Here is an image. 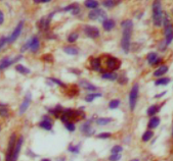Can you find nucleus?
<instances>
[{"instance_id":"obj_1","label":"nucleus","mask_w":173,"mask_h":161,"mask_svg":"<svg viewBox=\"0 0 173 161\" xmlns=\"http://www.w3.org/2000/svg\"><path fill=\"white\" fill-rule=\"evenodd\" d=\"M121 27L123 29L122 39H121V47L124 53H129L130 50L131 35L133 31V22L131 20H126L121 23Z\"/></svg>"},{"instance_id":"obj_2","label":"nucleus","mask_w":173,"mask_h":161,"mask_svg":"<svg viewBox=\"0 0 173 161\" xmlns=\"http://www.w3.org/2000/svg\"><path fill=\"white\" fill-rule=\"evenodd\" d=\"M153 22L156 27H161L163 23V10L161 0H155L153 2Z\"/></svg>"},{"instance_id":"obj_3","label":"nucleus","mask_w":173,"mask_h":161,"mask_svg":"<svg viewBox=\"0 0 173 161\" xmlns=\"http://www.w3.org/2000/svg\"><path fill=\"white\" fill-rule=\"evenodd\" d=\"M40 48V41L37 36H33L32 38L26 42V44L22 47V52H25L26 50L30 49L33 53H36Z\"/></svg>"},{"instance_id":"obj_4","label":"nucleus","mask_w":173,"mask_h":161,"mask_svg":"<svg viewBox=\"0 0 173 161\" xmlns=\"http://www.w3.org/2000/svg\"><path fill=\"white\" fill-rule=\"evenodd\" d=\"M165 26V46H169L173 41V26L167 17L164 19Z\"/></svg>"},{"instance_id":"obj_5","label":"nucleus","mask_w":173,"mask_h":161,"mask_svg":"<svg viewBox=\"0 0 173 161\" xmlns=\"http://www.w3.org/2000/svg\"><path fill=\"white\" fill-rule=\"evenodd\" d=\"M138 94H139V87L137 84H135L132 87V89H131L130 94H129V107H130L131 111H134V109L136 107Z\"/></svg>"},{"instance_id":"obj_6","label":"nucleus","mask_w":173,"mask_h":161,"mask_svg":"<svg viewBox=\"0 0 173 161\" xmlns=\"http://www.w3.org/2000/svg\"><path fill=\"white\" fill-rule=\"evenodd\" d=\"M23 29H24V20H20L19 24L17 25V27L14 28V30L12 31V33L10 34V36L7 38V43L11 44L15 42L17 40V38L20 36V34L23 32Z\"/></svg>"},{"instance_id":"obj_7","label":"nucleus","mask_w":173,"mask_h":161,"mask_svg":"<svg viewBox=\"0 0 173 161\" xmlns=\"http://www.w3.org/2000/svg\"><path fill=\"white\" fill-rule=\"evenodd\" d=\"M23 58L22 55H17L14 57V58H11V57H4V58H2L1 60H0V71H3V69L7 68V67H9L10 65H12V64L17 63V61H20V59Z\"/></svg>"},{"instance_id":"obj_8","label":"nucleus","mask_w":173,"mask_h":161,"mask_svg":"<svg viewBox=\"0 0 173 161\" xmlns=\"http://www.w3.org/2000/svg\"><path fill=\"white\" fill-rule=\"evenodd\" d=\"M88 19L90 20H105L107 19V14L105 10L95 8L92 9L88 14Z\"/></svg>"},{"instance_id":"obj_9","label":"nucleus","mask_w":173,"mask_h":161,"mask_svg":"<svg viewBox=\"0 0 173 161\" xmlns=\"http://www.w3.org/2000/svg\"><path fill=\"white\" fill-rule=\"evenodd\" d=\"M15 143H17V136L15 134H12L9 138V142H8V146H7V151H6V158L5 161H11L12 157V153H14Z\"/></svg>"},{"instance_id":"obj_10","label":"nucleus","mask_w":173,"mask_h":161,"mask_svg":"<svg viewBox=\"0 0 173 161\" xmlns=\"http://www.w3.org/2000/svg\"><path fill=\"white\" fill-rule=\"evenodd\" d=\"M105 63H107L108 68H109L110 71H117V69L120 68V66H121V60H120V59H118V58H116V57H114V56L108 57Z\"/></svg>"},{"instance_id":"obj_11","label":"nucleus","mask_w":173,"mask_h":161,"mask_svg":"<svg viewBox=\"0 0 173 161\" xmlns=\"http://www.w3.org/2000/svg\"><path fill=\"white\" fill-rule=\"evenodd\" d=\"M84 33L85 35L90 39H96L99 38L100 35L99 30L96 27H93V26H85Z\"/></svg>"},{"instance_id":"obj_12","label":"nucleus","mask_w":173,"mask_h":161,"mask_svg":"<svg viewBox=\"0 0 173 161\" xmlns=\"http://www.w3.org/2000/svg\"><path fill=\"white\" fill-rule=\"evenodd\" d=\"M31 101H32V95H31V93H27V95L25 96L24 100H23L22 104L20 105V108H19L20 115H23V114L28 110V108H29V106L31 104Z\"/></svg>"},{"instance_id":"obj_13","label":"nucleus","mask_w":173,"mask_h":161,"mask_svg":"<svg viewBox=\"0 0 173 161\" xmlns=\"http://www.w3.org/2000/svg\"><path fill=\"white\" fill-rule=\"evenodd\" d=\"M52 119L51 117L47 115H44L42 116V119H41V121L39 123V126L42 129H45V131H51L52 129Z\"/></svg>"},{"instance_id":"obj_14","label":"nucleus","mask_w":173,"mask_h":161,"mask_svg":"<svg viewBox=\"0 0 173 161\" xmlns=\"http://www.w3.org/2000/svg\"><path fill=\"white\" fill-rule=\"evenodd\" d=\"M24 144V138L20 136L19 139H17V143H15V146H14V153H12V157H11V161H17V157L20 155V149H22V146Z\"/></svg>"},{"instance_id":"obj_15","label":"nucleus","mask_w":173,"mask_h":161,"mask_svg":"<svg viewBox=\"0 0 173 161\" xmlns=\"http://www.w3.org/2000/svg\"><path fill=\"white\" fill-rule=\"evenodd\" d=\"M80 131H81L82 134L87 137L92 136V135L94 134V129L91 128V120L85 121V123L81 126V128H80Z\"/></svg>"},{"instance_id":"obj_16","label":"nucleus","mask_w":173,"mask_h":161,"mask_svg":"<svg viewBox=\"0 0 173 161\" xmlns=\"http://www.w3.org/2000/svg\"><path fill=\"white\" fill-rule=\"evenodd\" d=\"M63 10L66 12H71L72 14L76 15L80 12V6L78 3H72V4L68 5V6L64 7Z\"/></svg>"},{"instance_id":"obj_17","label":"nucleus","mask_w":173,"mask_h":161,"mask_svg":"<svg viewBox=\"0 0 173 161\" xmlns=\"http://www.w3.org/2000/svg\"><path fill=\"white\" fill-rule=\"evenodd\" d=\"M102 28H104V30L107 31V32L112 31L113 29L115 28V26H116L115 20H111V19H105V20H102Z\"/></svg>"},{"instance_id":"obj_18","label":"nucleus","mask_w":173,"mask_h":161,"mask_svg":"<svg viewBox=\"0 0 173 161\" xmlns=\"http://www.w3.org/2000/svg\"><path fill=\"white\" fill-rule=\"evenodd\" d=\"M79 85L81 86L83 89L87 90V91H90V92H95V91L97 90V87H95V86L92 85L91 83L87 82V80H80Z\"/></svg>"},{"instance_id":"obj_19","label":"nucleus","mask_w":173,"mask_h":161,"mask_svg":"<svg viewBox=\"0 0 173 161\" xmlns=\"http://www.w3.org/2000/svg\"><path fill=\"white\" fill-rule=\"evenodd\" d=\"M102 96V93H99V92H92V93H90V94H87L86 96L84 97V100L86 101V102H92L93 100L95 99H97V98H100Z\"/></svg>"},{"instance_id":"obj_20","label":"nucleus","mask_w":173,"mask_h":161,"mask_svg":"<svg viewBox=\"0 0 173 161\" xmlns=\"http://www.w3.org/2000/svg\"><path fill=\"white\" fill-rule=\"evenodd\" d=\"M160 123H161V120H160L159 117H157V116H152L151 119L149 120V123H148V128L149 129H156L157 126H159Z\"/></svg>"},{"instance_id":"obj_21","label":"nucleus","mask_w":173,"mask_h":161,"mask_svg":"<svg viewBox=\"0 0 173 161\" xmlns=\"http://www.w3.org/2000/svg\"><path fill=\"white\" fill-rule=\"evenodd\" d=\"M168 66L167 65H161V66H159L158 68L156 69V71H154V77H162V76H164L165 74H166L167 71H168Z\"/></svg>"},{"instance_id":"obj_22","label":"nucleus","mask_w":173,"mask_h":161,"mask_svg":"<svg viewBox=\"0 0 173 161\" xmlns=\"http://www.w3.org/2000/svg\"><path fill=\"white\" fill-rule=\"evenodd\" d=\"M100 65H102V62H100V59L97 58V57L92 58L91 60H90V66H91V68L93 69V71H100Z\"/></svg>"},{"instance_id":"obj_23","label":"nucleus","mask_w":173,"mask_h":161,"mask_svg":"<svg viewBox=\"0 0 173 161\" xmlns=\"http://www.w3.org/2000/svg\"><path fill=\"white\" fill-rule=\"evenodd\" d=\"M121 2V0H104L102 2V4L107 8H113L116 5H118Z\"/></svg>"},{"instance_id":"obj_24","label":"nucleus","mask_w":173,"mask_h":161,"mask_svg":"<svg viewBox=\"0 0 173 161\" xmlns=\"http://www.w3.org/2000/svg\"><path fill=\"white\" fill-rule=\"evenodd\" d=\"M84 5L85 7H87V8L89 9H95L99 7V2L97 1V0H85Z\"/></svg>"},{"instance_id":"obj_25","label":"nucleus","mask_w":173,"mask_h":161,"mask_svg":"<svg viewBox=\"0 0 173 161\" xmlns=\"http://www.w3.org/2000/svg\"><path fill=\"white\" fill-rule=\"evenodd\" d=\"M112 121H113V118H111V117H99L96 120H95V123L99 126H104L109 124L110 123H112Z\"/></svg>"},{"instance_id":"obj_26","label":"nucleus","mask_w":173,"mask_h":161,"mask_svg":"<svg viewBox=\"0 0 173 161\" xmlns=\"http://www.w3.org/2000/svg\"><path fill=\"white\" fill-rule=\"evenodd\" d=\"M102 79L108 80H116L118 79V74H115V72H113V71L104 72V74H102Z\"/></svg>"},{"instance_id":"obj_27","label":"nucleus","mask_w":173,"mask_h":161,"mask_svg":"<svg viewBox=\"0 0 173 161\" xmlns=\"http://www.w3.org/2000/svg\"><path fill=\"white\" fill-rule=\"evenodd\" d=\"M64 52L68 55H77L79 53L78 49L76 47H73V46H67V47H64Z\"/></svg>"},{"instance_id":"obj_28","label":"nucleus","mask_w":173,"mask_h":161,"mask_svg":"<svg viewBox=\"0 0 173 161\" xmlns=\"http://www.w3.org/2000/svg\"><path fill=\"white\" fill-rule=\"evenodd\" d=\"M15 71L22 74H29L31 72L30 69L28 68V67L24 66L23 64H17V65H15Z\"/></svg>"},{"instance_id":"obj_29","label":"nucleus","mask_w":173,"mask_h":161,"mask_svg":"<svg viewBox=\"0 0 173 161\" xmlns=\"http://www.w3.org/2000/svg\"><path fill=\"white\" fill-rule=\"evenodd\" d=\"M160 111V107L158 105H151L146 110V113H148L149 116H154L156 113H158Z\"/></svg>"},{"instance_id":"obj_30","label":"nucleus","mask_w":173,"mask_h":161,"mask_svg":"<svg viewBox=\"0 0 173 161\" xmlns=\"http://www.w3.org/2000/svg\"><path fill=\"white\" fill-rule=\"evenodd\" d=\"M157 59H158V54L156 52H151L148 54V56H146V60H148L149 64H154Z\"/></svg>"},{"instance_id":"obj_31","label":"nucleus","mask_w":173,"mask_h":161,"mask_svg":"<svg viewBox=\"0 0 173 161\" xmlns=\"http://www.w3.org/2000/svg\"><path fill=\"white\" fill-rule=\"evenodd\" d=\"M170 83L169 77H159L158 80H155V86H165Z\"/></svg>"},{"instance_id":"obj_32","label":"nucleus","mask_w":173,"mask_h":161,"mask_svg":"<svg viewBox=\"0 0 173 161\" xmlns=\"http://www.w3.org/2000/svg\"><path fill=\"white\" fill-rule=\"evenodd\" d=\"M154 136V133L152 132V129H148V131H146L143 135V137H141V140H143V142H149V140L153 138Z\"/></svg>"},{"instance_id":"obj_33","label":"nucleus","mask_w":173,"mask_h":161,"mask_svg":"<svg viewBox=\"0 0 173 161\" xmlns=\"http://www.w3.org/2000/svg\"><path fill=\"white\" fill-rule=\"evenodd\" d=\"M78 38H79L78 33L73 32V33H71L68 36V38H67V41H68L69 43H74V42H76V41L78 40Z\"/></svg>"},{"instance_id":"obj_34","label":"nucleus","mask_w":173,"mask_h":161,"mask_svg":"<svg viewBox=\"0 0 173 161\" xmlns=\"http://www.w3.org/2000/svg\"><path fill=\"white\" fill-rule=\"evenodd\" d=\"M64 128H66L67 131L73 133V132H75V129H76V126H75V123L73 121L69 120V121H67V123H64Z\"/></svg>"},{"instance_id":"obj_35","label":"nucleus","mask_w":173,"mask_h":161,"mask_svg":"<svg viewBox=\"0 0 173 161\" xmlns=\"http://www.w3.org/2000/svg\"><path fill=\"white\" fill-rule=\"evenodd\" d=\"M121 104V101L119 99H113L109 102V108L110 109H117Z\"/></svg>"},{"instance_id":"obj_36","label":"nucleus","mask_w":173,"mask_h":161,"mask_svg":"<svg viewBox=\"0 0 173 161\" xmlns=\"http://www.w3.org/2000/svg\"><path fill=\"white\" fill-rule=\"evenodd\" d=\"M68 151H70L71 153H74V154H78L80 152V145H69L68 147Z\"/></svg>"},{"instance_id":"obj_37","label":"nucleus","mask_w":173,"mask_h":161,"mask_svg":"<svg viewBox=\"0 0 173 161\" xmlns=\"http://www.w3.org/2000/svg\"><path fill=\"white\" fill-rule=\"evenodd\" d=\"M0 116H3V117L8 116V109L5 107L4 104H0Z\"/></svg>"},{"instance_id":"obj_38","label":"nucleus","mask_w":173,"mask_h":161,"mask_svg":"<svg viewBox=\"0 0 173 161\" xmlns=\"http://www.w3.org/2000/svg\"><path fill=\"white\" fill-rule=\"evenodd\" d=\"M49 80H50L51 83H53V84H56L58 86H59V87H63V88H66V87H67L64 83L61 82V80L55 79V77H49Z\"/></svg>"},{"instance_id":"obj_39","label":"nucleus","mask_w":173,"mask_h":161,"mask_svg":"<svg viewBox=\"0 0 173 161\" xmlns=\"http://www.w3.org/2000/svg\"><path fill=\"white\" fill-rule=\"evenodd\" d=\"M123 151V148L122 146H119V145H116L111 149V153L112 154H121V152Z\"/></svg>"},{"instance_id":"obj_40","label":"nucleus","mask_w":173,"mask_h":161,"mask_svg":"<svg viewBox=\"0 0 173 161\" xmlns=\"http://www.w3.org/2000/svg\"><path fill=\"white\" fill-rule=\"evenodd\" d=\"M111 136H112V134L111 133H100L99 135H96V138L97 139H109V138H111Z\"/></svg>"},{"instance_id":"obj_41","label":"nucleus","mask_w":173,"mask_h":161,"mask_svg":"<svg viewBox=\"0 0 173 161\" xmlns=\"http://www.w3.org/2000/svg\"><path fill=\"white\" fill-rule=\"evenodd\" d=\"M121 159V154H112L109 157L110 161H119Z\"/></svg>"},{"instance_id":"obj_42","label":"nucleus","mask_w":173,"mask_h":161,"mask_svg":"<svg viewBox=\"0 0 173 161\" xmlns=\"http://www.w3.org/2000/svg\"><path fill=\"white\" fill-rule=\"evenodd\" d=\"M118 82H119V84H121V85H124V84H126V83L128 82V79L125 76H121V77H118Z\"/></svg>"},{"instance_id":"obj_43","label":"nucleus","mask_w":173,"mask_h":161,"mask_svg":"<svg viewBox=\"0 0 173 161\" xmlns=\"http://www.w3.org/2000/svg\"><path fill=\"white\" fill-rule=\"evenodd\" d=\"M7 43V38L6 37H1L0 38V51L2 50V48L4 47V45Z\"/></svg>"},{"instance_id":"obj_44","label":"nucleus","mask_w":173,"mask_h":161,"mask_svg":"<svg viewBox=\"0 0 173 161\" xmlns=\"http://www.w3.org/2000/svg\"><path fill=\"white\" fill-rule=\"evenodd\" d=\"M33 1H34L35 3H48L51 0H33Z\"/></svg>"},{"instance_id":"obj_45","label":"nucleus","mask_w":173,"mask_h":161,"mask_svg":"<svg viewBox=\"0 0 173 161\" xmlns=\"http://www.w3.org/2000/svg\"><path fill=\"white\" fill-rule=\"evenodd\" d=\"M4 23V14L0 10V26Z\"/></svg>"},{"instance_id":"obj_46","label":"nucleus","mask_w":173,"mask_h":161,"mask_svg":"<svg viewBox=\"0 0 173 161\" xmlns=\"http://www.w3.org/2000/svg\"><path fill=\"white\" fill-rule=\"evenodd\" d=\"M43 59H44V60H47L48 62L53 61V58H52V56H51V55H45L44 57H43Z\"/></svg>"},{"instance_id":"obj_47","label":"nucleus","mask_w":173,"mask_h":161,"mask_svg":"<svg viewBox=\"0 0 173 161\" xmlns=\"http://www.w3.org/2000/svg\"><path fill=\"white\" fill-rule=\"evenodd\" d=\"M166 91H164V92H162L161 93V94H159V95H156V96H155V98H161V97H163V96L165 95V94H166Z\"/></svg>"},{"instance_id":"obj_48","label":"nucleus","mask_w":173,"mask_h":161,"mask_svg":"<svg viewBox=\"0 0 173 161\" xmlns=\"http://www.w3.org/2000/svg\"><path fill=\"white\" fill-rule=\"evenodd\" d=\"M162 61V58H161V57H158V59H157V60H156V62H155V65H156V64H159L160 63V62H161Z\"/></svg>"},{"instance_id":"obj_49","label":"nucleus","mask_w":173,"mask_h":161,"mask_svg":"<svg viewBox=\"0 0 173 161\" xmlns=\"http://www.w3.org/2000/svg\"><path fill=\"white\" fill-rule=\"evenodd\" d=\"M66 159H64V157H61V158H58V159H56V161H64Z\"/></svg>"},{"instance_id":"obj_50","label":"nucleus","mask_w":173,"mask_h":161,"mask_svg":"<svg viewBox=\"0 0 173 161\" xmlns=\"http://www.w3.org/2000/svg\"><path fill=\"white\" fill-rule=\"evenodd\" d=\"M41 161H51L50 159H48V158H44V159H42Z\"/></svg>"},{"instance_id":"obj_51","label":"nucleus","mask_w":173,"mask_h":161,"mask_svg":"<svg viewBox=\"0 0 173 161\" xmlns=\"http://www.w3.org/2000/svg\"><path fill=\"white\" fill-rule=\"evenodd\" d=\"M130 161H139L138 159H132V160H130Z\"/></svg>"},{"instance_id":"obj_52","label":"nucleus","mask_w":173,"mask_h":161,"mask_svg":"<svg viewBox=\"0 0 173 161\" xmlns=\"http://www.w3.org/2000/svg\"><path fill=\"white\" fill-rule=\"evenodd\" d=\"M172 136H173V132H172Z\"/></svg>"}]
</instances>
